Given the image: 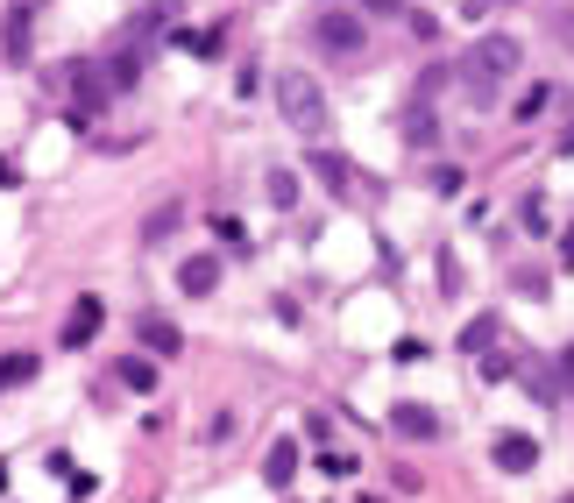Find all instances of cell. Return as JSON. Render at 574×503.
I'll use <instances>...</instances> for the list:
<instances>
[{"label":"cell","mask_w":574,"mask_h":503,"mask_svg":"<svg viewBox=\"0 0 574 503\" xmlns=\"http://www.w3.org/2000/svg\"><path fill=\"white\" fill-rule=\"evenodd\" d=\"M518 64H525V43H518V36H475L468 57H461V86L489 107V100H497V86H504Z\"/></svg>","instance_id":"6da1fadb"},{"label":"cell","mask_w":574,"mask_h":503,"mask_svg":"<svg viewBox=\"0 0 574 503\" xmlns=\"http://www.w3.org/2000/svg\"><path fill=\"white\" fill-rule=\"evenodd\" d=\"M277 114L291 128H305V135L326 121V93L312 86V71H277Z\"/></svg>","instance_id":"7a4b0ae2"},{"label":"cell","mask_w":574,"mask_h":503,"mask_svg":"<svg viewBox=\"0 0 574 503\" xmlns=\"http://www.w3.org/2000/svg\"><path fill=\"white\" fill-rule=\"evenodd\" d=\"M312 43H319L326 57H362V50H369V29H362V15H348V8H319V15H312Z\"/></svg>","instance_id":"3957f363"},{"label":"cell","mask_w":574,"mask_h":503,"mask_svg":"<svg viewBox=\"0 0 574 503\" xmlns=\"http://www.w3.org/2000/svg\"><path fill=\"white\" fill-rule=\"evenodd\" d=\"M100 326H107V305H100V298L86 291V298H78V305L64 312V333H57V341H64V348H86Z\"/></svg>","instance_id":"277c9868"},{"label":"cell","mask_w":574,"mask_h":503,"mask_svg":"<svg viewBox=\"0 0 574 503\" xmlns=\"http://www.w3.org/2000/svg\"><path fill=\"white\" fill-rule=\"evenodd\" d=\"M390 426H397L404 440H440V411H433V404H412V397H404V404H390Z\"/></svg>","instance_id":"5b68a950"},{"label":"cell","mask_w":574,"mask_h":503,"mask_svg":"<svg viewBox=\"0 0 574 503\" xmlns=\"http://www.w3.org/2000/svg\"><path fill=\"white\" fill-rule=\"evenodd\" d=\"M135 333H142V355H178V348H185V333L163 319V312H142V319H135Z\"/></svg>","instance_id":"8992f818"},{"label":"cell","mask_w":574,"mask_h":503,"mask_svg":"<svg viewBox=\"0 0 574 503\" xmlns=\"http://www.w3.org/2000/svg\"><path fill=\"white\" fill-rule=\"evenodd\" d=\"M312 171L326 178V192H334V199H355V171H348L341 149H312Z\"/></svg>","instance_id":"52a82bcc"},{"label":"cell","mask_w":574,"mask_h":503,"mask_svg":"<svg viewBox=\"0 0 574 503\" xmlns=\"http://www.w3.org/2000/svg\"><path fill=\"white\" fill-rule=\"evenodd\" d=\"M178 291H185V298H213V291H220V256H192V263L178 270Z\"/></svg>","instance_id":"ba28073f"},{"label":"cell","mask_w":574,"mask_h":503,"mask_svg":"<svg viewBox=\"0 0 574 503\" xmlns=\"http://www.w3.org/2000/svg\"><path fill=\"white\" fill-rule=\"evenodd\" d=\"M71 86H78V114H100L107 107V71H93V64H71Z\"/></svg>","instance_id":"9c48e42d"},{"label":"cell","mask_w":574,"mask_h":503,"mask_svg":"<svg viewBox=\"0 0 574 503\" xmlns=\"http://www.w3.org/2000/svg\"><path fill=\"white\" fill-rule=\"evenodd\" d=\"M489 454H497V468H504V475H525V468L539 461V447H532L525 433H497V447H489Z\"/></svg>","instance_id":"30bf717a"},{"label":"cell","mask_w":574,"mask_h":503,"mask_svg":"<svg viewBox=\"0 0 574 503\" xmlns=\"http://www.w3.org/2000/svg\"><path fill=\"white\" fill-rule=\"evenodd\" d=\"M497 341H504V319H497V312H475L468 333H461V348H468V355H489Z\"/></svg>","instance_id":"8fae6325"},{"label":"cell","mask_w":574,"mask_h":503,"mask_svg":"<svg viewBox=\"0 0 574 503\" xmlns=\"http://www.w3.org/2000/svg\"><path fill=\"white\" fill-rule=\"evenodd\" d=\"M291 475H298V447L277 440V447L263 454V482H270V489H291Z\"/></svg>","instance_id":"7c38bea8"},{"label":"cell","mask_w":574,"mask_h":503,"mask_svg":"<svg viewBox=\"0 0 574 503\" xmlns=\"http://www.w3.org/2000/svg\"><path fill=\"white\" fill-rule=\"evenodd\" d=\"M114 383H128V390L149 397V390H156V362H149V355H121V362H114Z\"/></svg>","instance_id":"4fadbf2b"},{"label":"cell","mask_w":574,"mask_h":503,"mask_svg":"<svg viewBox=\"0 0 574 503\" xmlns=\"http://www.w3.org/2000/svg\"><path fill=\"white\" fill-rule=\"evenodd\" d=\"M178 220H185L178 206H156V213L142 220V241H171V234H178Z\"/></svg>","instance_id":"5bb4252c"},{"label":"cell","mask_w":574,"mask_h":503,"mask_svg":"<svg viewBox=\"0 0 574 503\" xmlns=\"http://www.w3.org/2000/svg\"><path fill=\"white\" fill-rule=\"evenodd\" d=\"M553 107H560V86H532L525 107H518V121H539V114H553Z\"/></svg>","instance_id":"9a60e30c"},{"label":"cell","mask_w":574,"mask_h":503,"mask_svg":"<svg viewBox=\"0 0 574 503\" xmlns=\"http://www.w3.org/2000/svg\"><path fill=\"white\" fill-rule=\"evenodd\" d=\"M135 71H142V57L135 50H114L107 57V86H135Z\"/></svg>","instance_id":"2e32d148"},{"label":"cell","mask_w":574,"mask_h":503,"mask_svg":"<svg viewBox=\"0 0 574 503\" xmlns=\"http://www.w3.org/2000/svg\"><path fill=\"white\" fill-rule=\"evenodd\" d=\"M263 192H270V206H298V178H291V171H270Z\"/></svg>","instance_id":"e0dca14e"},{"label":"cell","mask_w":574,"mask_h":503,"mask_svg":"<svg viewBox=\"0 0 574 503\" xmlns=\"http://www.w3.org/2000/svg\"><path fill=\"white\" fill-rule=\"evenodd\" d=\"M29 376H36V355H8V362H0V390H15Z\"/></svg>","instance_id":"ac0fdd59"},{"label":"cell","mask_w":574,"mask_h":503,"mask_svg":"<svg viewBox=\"0 0 574 503\" xmlns=\"http://www.w3.org/2000/svg\"><path fill=\"white\" fill-rule=\"evenodd\" d=\"M525 397H539V404H553L560 390H553V369H525Z\"/></svg>","instance_id":"d6986e66"},{"label":"cell","mask_w":574,"mask_h":503,"mask_svg":"<svg viewBox=\"0 0 574 503\" xmlns=\"http://www.w3.org/2000/svg\"><path fill=\"white\" fill-rule=\"evenodd\" d=\"M525 227H532V234H546V199H539V192L525 199Z\"/></svg>","instance_id":"ffe728a7"},{"label":"cell","mask_w":574,"mask_h":503,"mask_svg":"<svg viewBox=\"0 0 574 503\" xmlns=\"http://www.w3.org/2000/svg\"><path fill=\"white\" fill-rule=\"evenodd\" d=\"M213 234H220V241L234 248V241H241V220H234V213H213Z\"/></svg>","instance_id":"44dd1931"},{"label":"cell","mask_w":574,"mask_h":503,"mask_svg":"<svg viewBox=\"0 0 574 503\" xmlns=\"http://www.w3.org/2000/svg\"><path fill=\"white\" fill-rule=\"evenodd\" d=\"M362 8H376V15H397V8H404V0H362Z\"/></svg>","instance_id":"7402d4cb"},{"label":"cell","mask_w":574,"mask_h":503,"mask_svg":"<svg viewBox=\"0 0 574 503\" xmlns=\"http://www.w3.org/2000/svg\"><path fill=\"white\" fill-rule=\"evenodd\" d=\"M560 369H567V390H574V348H567V362H560Z\"/></svg>","instance_id":"603a6c76"},{"label":"cell","mask_w":574,"mask_h":503,"mask_svg":"<svg viewBox=\"0 0 574 503\" xmlns=\"http://www.w3.org/2000/svg\"><path fill=\"white\" fill-rule=\"evenodd\" d=\"M560 503H574V496H560Z\"/></svg>","instance_id":"cb8c5ba5"}]
</instances>
